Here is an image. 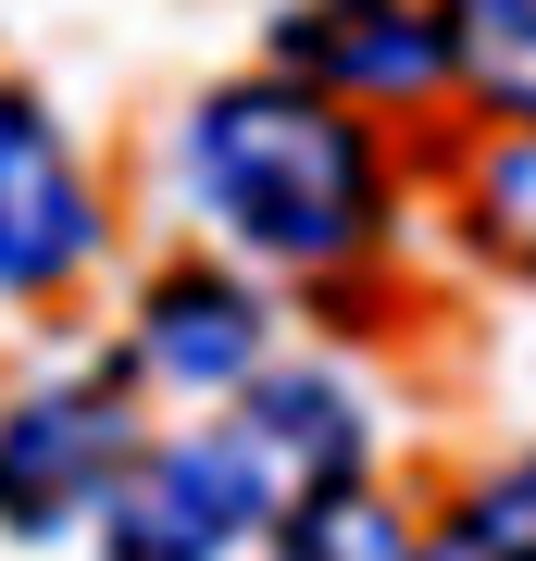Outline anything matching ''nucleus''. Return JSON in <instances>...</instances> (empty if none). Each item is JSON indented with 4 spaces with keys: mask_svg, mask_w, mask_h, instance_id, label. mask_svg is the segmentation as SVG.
Masks as SVG:
<instances>
[{
    "mask_svg": "<svg viewBox=\"0 0 536 561\" xmlns=\"http://www.w3.org/2000/svg\"><path fill=\"white\" fill-rule=\"evenodd\" d=\"M375 412L338 375H250L238 412L199 424L175 449H138V474L100 512V561H238L275 549L312 500L362 486Z\"/></svg>",
    "mask_w": 536,
    "mask_h": 561,
    "instance_id": "nucleus-1",
    "label": "nucleus"
},
{
    "mask_svg": "<svg viewBox=\"0 0 536 561\" xmlns=\"http://www.w3.org/2000/svg\"><path fill=\"white\" fill-rule=\"evenodd\" d=\"M449 13V88L536 138V0H437Z\"/></svg>",
    "mask_w": 536,
    "mask_h": 561,
    "instance_id": "nucleus-7",
    "label": "nucleus"
},
{
    "mask_svg": "<svg viewBox=\"0 0 536 561\" xmlns=\"http://www.w3.org/2000/svg\"><path fill=\"white\" fill-rule=\"evenodd\" d=\"M125 474H138V362H76L0 400V524L13 537L100 524Z\"/></svg>",
    "mask_w": 536,
    "mask_h": 561,
    "instance_id": "nucleus-3",
    "label": "nucleus"
},
{
    "mask_svg": "<svg viewBox=\"0 0 536 561\" xmlns=\"http://www.w3.org/2000/svg\"><path fill=\"white\" fill-rule=\"evenodd\" d=\"M275 76L324 88V101H424L449 88V13L437 0H299L275 25Z\"/></svg>",
    "mask_w": 536,
    "mask_h": 561,
    "instance_id": "nucleus-5",
    "label": "nucleus"
},
{
    "mask_svg": "<svg viewBox=\"0 0 536 561\" xmlns=\"http://www.w3.org/2000/svg\"><path fill=\"white\" fill-rule=\"evenodd\" d=\"M424 537H399V512L375 500V486H338V500H312L275 537V561H412Z\"/></svg>",
    "mask_w": 536,
    "mask_h": 561,
    "instance_id": "nucleus-9",
    "label": "nucleus"
},
{
    "mask_svg": "<svg viewBox=\"0 0 536 561\" xmlns=\"http://www.w3.org/2000/svg\"><path fill=\"white\" fill-rule=\"evenodd\" d=\"M262 337H275V324H262V300L238 275H162L150 300H138V337H125V362H138V375H162V387H199V400H213V387H250L262 375Z\"/></svg>",
    "mask_w": 536,
    "mask_h": 561,
    "instance_id": "nucleus-6",
    "label": "nucleus"
},
{
    "mask_svg": "<svg viewBox=\"0 0 536 561\" xmlns=\"http://www.w3.org/2000/svg\"><path fill=\"white\" fill-rule=\"evenodd\" d=\"M175 175L199 225L250 262H287V275H324V262H362L387 238V150L350 101L299 76H238L187 113Z\"/></svg>",
    "mask_w": 536,
    "mask_h": 561,
    "instance_id": "nucleus-2",
    "label": "nucleus"
},
{
    "mask_svg": "<svg viewBox=\"0 0 536 561\" xmlns=\"http://www.w3.org/2000/svg\"><path fill=\"white\" fill-rule=\"evenodd\" d=\"M487 238L512 250V262H536V138H524V150L487 175Z\"/></svg>",
    "mask_w": 536,
    "mask_h": 561,
    "instance_id": "nucleus-10",
    "label": "nucleus"
},
{
    "mask_svg": "<svg viewBox=\"0 0 536 561\" xmlns=\"http://www.w3.org/2000/svg\"><path fill=\"white\" fill-rule=\"evenodd\" d=\"M100 250V187L76 138L50 125V101H25V88H0V287L13 300H50V287H76Z\"/></svg>",
    "mask_w": 536,
    "mask_h": 561,
    "instance_id": "nucleus-4",
    "label": "nucleus"
},
{
    "mask_svg": "<svg viewBox=\"0 0 536 561\" xmlns=\"http://www.w3.org/2000/svg\"><path fill=\"white\" fill-rule=\"evenodd\" d=\"M412 561H536V449H512L499 474H475Z\"/></svg>",
    "mask_w": 536,
    "mask_h": 561,
    "instance_id": "nucleus-8",
    "label": "nucleus"
}]
</instances>
